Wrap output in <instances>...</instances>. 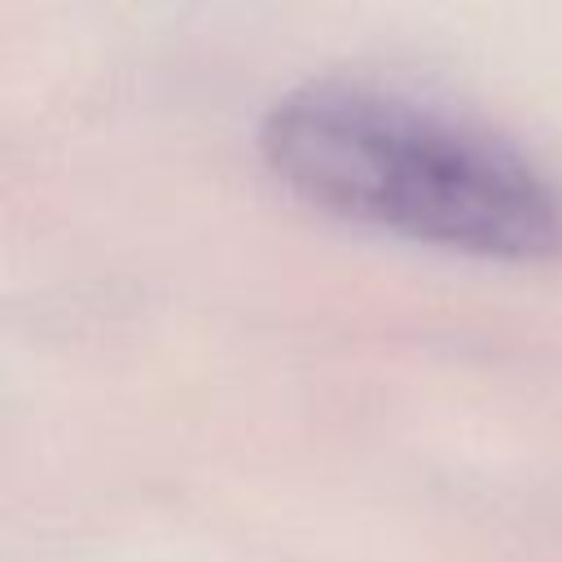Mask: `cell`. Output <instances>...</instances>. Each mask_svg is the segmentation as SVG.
<instances>
[{
	"label": "cell",
	"instance_id": "6da1fadb",
	"mask_svg": "<svg viewBox=\"0 0 562 562\" xmlns=\"http://www.w3.org/2000/svg\"><path fill=\"white\" fill-rule=\"evenodd\" d=\"M268 171L303 202L443 250L549 259L562 184L509 136L360 79L281 92L259 123Z\"/></svg>",
	"mask_w": 562,
	"mask_h": 562
}]
</instances>
